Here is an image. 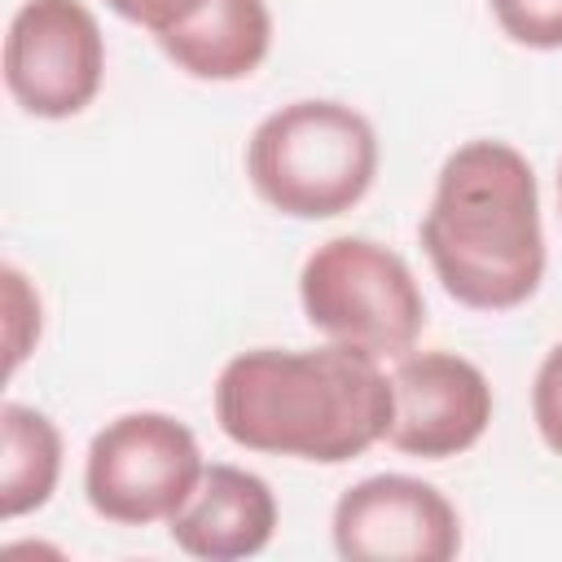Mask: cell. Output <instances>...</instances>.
Segmentation results:
<instances>
[{
  "mask_svg": "<svg viewBox=\"0 0 562 562\" xmlns=\"http://www.w3.org/2000/svg\"><path fill=\"white\" fill-rule=\"evenodd\" d=\"M395 386L382 360L351 342L255 347L215 378V422L250 452L342 465L386 439Z\"/></svg>",
  "mask_w": 562,
  "mask_h": 562,
  "instance_id": "6da1fadb",
  "label": "cell"
},
{
  "mask_svg": "<svg viewBox=\"0 0 562 562\" xmlns=\"http://www.w3.org/2000/svg\"><path fill=\"white\" fill-rule=\"evenodd\" d=\"M422 246L439 285L474 312H509L540 290L544 224L531 162L505 140H465L439 167Z\"/></svg>",
  "mask_w": 562,
  "mask_h": 562,
  "instance_id": "7a4b0ae2",
  "label": "cell"
},
{
  "mask_svg": "<svg viewBox=\"0 0 562 562\" xmlns=\"http://www.w3.org/2000/svg\"><path fill=\"white\" fill-rule=\"evenodd\" d=\"M246 176L272 211L329 220L369 193L378 176V132L342 101H290L250 132Z\"/></svg>",
  "mask_w": 562,
  "mask_h": 562,
  "instance_id": "3957f363",
  "label": "cell"
},
{
  "mask_svg": "<svg viewBox=\"0 0 562 562\" xmlns=\"http://www.w3.org/2000/svg\"><path fill=\"white\" fill-rule=\"evenodd\" d=\"M299 303L312 329L364 347L378 360L408 356L426 325V299L413 268L369 237L321 241L299 272Z\"/></svg>",
  "mask_w": 562,
  "mask_h": 562,
  "instance_id": "277c9868",
  "label": "cell"
},
{
  "mask_svg": "<svg viewBox=\"0 0 562 562\" xmlns=\"http://www.w3.org/2000/svg\"><path fill=\"white\" fill-rule=\"evenodd\" d=\"M202 448L171 413H123L105 422L83 461L88 505L119 527L167 522L202 483Z\"/></svg>",
  "mask_w": 562,
  "mask_h": 562,
  "instance_id": "5b68a950",
  "label": "cell"
},
{
  "mask_svg": "<svg viewBox=\"0 0 562 562\" xmlns=\"http://www.w3.org/2000/svg\"><path fill=\"white\" fill-rule=\"evenodd\" d=\"M105 75V35L83 0H26L4 35V88L35 119L92 105Z\"/></svg>",
  "mask_w": 562,
  "mask_h": 562,
  "instance_id": "8992f818",
  "label": "cell"
},
{
  "mask_svg": "<svg viewBox=\"0 0 562 562\" xmlns=\"http://www.w3.org/2000/svg\"><path fill=\"white\" fill-rule=\"evenodd\" d=\"M329 531L347 562H448L461 549L452 501L413 474H373L347 487Z\"/></svg>",
  "mask_w": 562,
  "mask_h": 562,
  "instance_id": "52a82bcc",
  "label": "cell"
},
{
  "mask_svg": "<svg viewBox=\"0 0 562 562\" xmlns=\"http://www.w3.org/2000/svg\"><path fill=\"white\" fill-rule=\"evenodd\" d=\"M395 417L386 443L404 457L443 461L474 448L492 422V386L483 369L457 351H408L395 373Z\"/></svg>",
  "mask_w": 562,
  "mask_h": 562,
  "instance_id": "ba28073f",
  "label": "cell"
},
{
  "mask_svg": "<svg viewBox=\"0 0 562 562\" xmlns=\"http://www.w3.org/2000/svg\"><path fill=\"white\" fill-rule=\"evenodd\" d=\"M167 531L189 558H255L277 531V496L241 465H206L193 496L167 518Z\"/></svg>",
  "mask_w": 562,
  "mask_h": 562,
  "instance_id": "9c48e42d",
  "label": "cell"
},
{
  "mask_svg": "<svg viewBox=\"0 0 562 562\" xmlns=\"http://www.w3.org/2000/svg\"><path fill=\"white\" fill-rule=\"evenodd\" d=\"M158 48L193 79H246L263 66L272 48L268 0H211L193 22L171 35H158Z\"/></svg>",
  "mask_w": 562,
  "mask_h": 562,
  "instance_id": "30bf717a",
  "label": "cell"
},
{
  "mask_svg": "<svg viewBox=\"0 0 562 562\" xmlns=\"http://www.w3.org/2000/svg\"><path fill=\"white\" fill-rule=\"evenodd\" d=\"M61 430L31 404L9 400L0 408V514L22 518L57 492Z\"/></svg>",
  "mask_w": 562,
  "mask_h": 562,
  "instance_id": "8fae6325",
  "label": "cell"
},
{
  "mask_svg": "<svg viewBox=\"0 0 562 562\" xmlns=\"http://www.w3.org/2000/svg\"><path fill=\"white\" fill-rule=\"evenodd\" d=\"M492 18L522 48H562V0H492Z\"/></svg>",
  "mask_w": 562,
  "mask_h": 562,
  "instance_id": "7c38bea8",
  "label": "cell"
},
{
  "mask_svg": "<svg viewBox=\"0 0 562 562\" xmlns=\"http://www.w3.org/2000/svg\"><path fill=\"white\" fill-rule=\"evenodd\" d=\"M0 281H4V347H9V373H13L40 342V294L13 263L0 268Z\"/></svg>",
  "mask_w": 562,
  "mask_h": 562,
  "instance_id": "4fadbf2b",
  "label": "cell"
},
{
  "mask_svg": "<svg viewBox=\"0 0 562 562\" xmlns=\"http://www.w3.org/2000/svg\"><path fill=\"white\" fill-rule=\"evenodd\" d=\"M531 417L553 457H562V342L549 347V356L536 369L531 382Z\"/></svg>",
  "mask_w": 562,
  "mask_h": 562,
  "instance_id": "5bb4252c",
  "label": "cell"
},
{
  "mask_svg": "<svg viewBox=\"0 0 562 562\" xmlns=\"http://www.w3.org/2000/svg\"><path fill=\"white\" fill-rule=\"evenodd\" d=\"M119 18H127V22H136V26H145V31H154V40L158 35H171V31H180L184 22H193L211 0H105Z\"/></svg>",
  "mask_w": 562,
  "mask_h": 562,
  "instance_id": "9a60e30c",
  "label": "cell"
},
{
  "mask_svg": "<svg viewBox=\"0 0 562 562\" xmlns=\"http://www.w3.org/2000/svg\"><path fill=\"white\" fill-rule=\"evenodd\" d=\"M558 202H562V167H558Z\"/></svg>",
  "mask_w": 562,
  "mask_h": 562,
  "instance_id": "2e32d148",
  "label": "cell"
}]
</instances>
